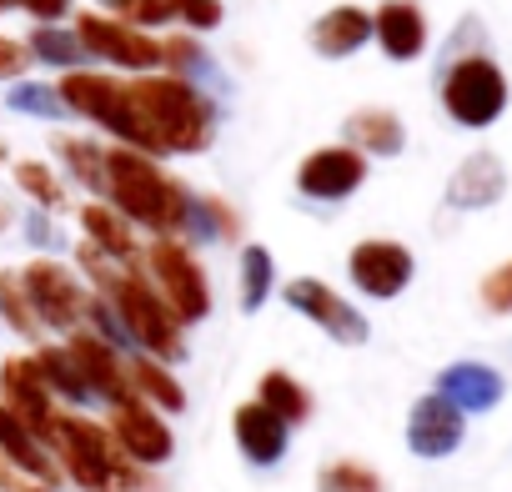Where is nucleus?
<instances>
[{
  "instance_id": "obj_32",
  "label": "nucleus",
  "mask_w": 512,
  "mask_h": 492,
  "mask_svg": "<svg viewBox=\"0 0 512 492\" xmlns=\"http://www.w3.org/2000/svg\"><path fill=\"white\" fill-rule=\"evenodd\" d=\"M31 357H36V372H41V382L51 387V397H66V402H76V407L96 402L91 387L81 382V372H76V362H71L66 347H36Z\"/></svg>"
},
{
  "instance_id": "obj_10",
  "label": "nucleus",
  "mask_w": 512,
  "mask_h": 492,
  "mask_svg": "<svg viewBox=\"0 0 512 492\" xmlns=\"http://www.w3.org/2000/svg\"><path fill=\"white\" fill-rule=\"evenodd\" d=\"M282 302H287L297 317L317 322V327H322L332 342H342V347H362V342L372 337L367 317H362L337 287H327L322 277H292V282L282 287Z\"/></svg>"
},
{
  "instance_id": "obj_25",
  "label": "nucleus",
  "mask_w": 512,
  "mask_h": 492,
  "mask_svg": "<svg viewBox=\"0 0 512 492\" xmlns=\"http://www.w3.org/2000/svg\"><path fill=\"white\" fill-rule=\"evenodd\" d=\"M181 236H191L196 246L236 241V236H241V216H236V206H226L221 196L191 191V196H186V226H181Z\"/></svg>"
},
{
  "instance_id": "obj_1",
  "label": "nucleus",
  "mask_w": 512,
  "mask_h": 492,
  "mask_svg": "<svg viewBox=\"0 0 512 492\" xmlns=\"http://www.w3.org/2000/svg\"><path fill=\"white\" fill-rule=\"evenodd\" d=\"M76 262H81V277L116 307V317L126 322L131 332V347H141L146 357L156 362H181L186 357V327L171 317V307L161 302V292L151 287L146 267H121L111 262L106 252H96L91 241L76 246Z\"/></svg>"
},
{
  "instance_id": "obj_44",
  "label": "nucleus",
  "mask_w": 512,
  "mask_h": 492,
  "mask_svg": "<svg viewBox=\"0 0 512 492\" xmlns=\"http://www.w3.org/2000/svg\"><path fill=\"white\" fill-rule=\"evenodd\" d=\"M0 487L6 492H56L51 482H26V472H16L11 462H0Z\"/></svg>"
},
{
  "instance_id": "obj_33",
  "label": "nucleus",
  "mask_w": 512,
  "mask_h": 492,
  "mask_svg": "<svg viewBox=\"0 0 512 492\" xmlns=\"http://www.w3.org/2000/svg\"><path fill=\"white\" fill-rule=\"evenodd\" d=\"M11 176H16V186L41 206V211H66L71 206V191H66V181L46 166V161H36V156H21V161H11Z\"/></svg>"
},
{
  "instance_id": "obj_12",
  "label": "nucleus",
  "mask_w": 512,
  "mask_h": 492,
  "mask_svg": "<svg viewBox=\"0 0 512 492\" xmlns=\"http://www.w3.org/2000/svg\"><path fill=\"white\" fill-rule=\"evenodd\" d=\"M362 181H367V156L357 146H322V151H307L297 166V196L322 201V206L357 196Z\"/></svg>"
},
{
  "instance_id": "obj_11",
  "label": "nucleus",
  "mask_w": 512,
  "mask_h": 492,
  "mask_svg": "<svg viewBox=\"0 0 512 492\" xmlns=\"http://www.w3.org/2000/svg\"><path fill=\"white\" fill-rule=\"evenodd\" d=\"M412 272H417L412 252H407L402 241H392V236H367V241H357L352 252H347V277L372 302L402 297L412 287Z\"/></svg>"
},
{
  "instance_id": "obj_2",
  "label": "nucleus",
  "mask_w": 512,
  "mask_h": 492,
  "mask_svg": "<svg viewBox=\"0 0 512 492\" xmlns=\"http://www.w3.org/2000/svg\"><path fill=\"white\" fill-rule=\"evenodd\" d=\"M131 101H136V126H141L146 156H201L216 136L211 96L171 71L131 76Z\"/></svg>"
},
{
  "instance_id": "obj_7",
  "label": "nucleus",
  "mask_w": 512,
  "mask_h": 492,
  "mask_svg": "<svg viewBox=\"0 0 512 492\" xmlns=\"http://www.w3.org/2000/svg\"><path fill=\"white\" fill-rule=\"evenodd\" d=\"M61 101L71 106V116H86L91 126H101L106 136H116L121 146L141 151V126H136V101H131V81L121 71H91L76 66L61 81Z\"/></svg>"
},
{
  "instance_id": "obj_21",
  "label": "nucleus",
  "mask_w": 512,
  "mask_h": 492,
  "mask_svg": "<svg viewBox=\"0 0 512 492\" xmlns=\"http://www.w3.org/2000/svg\"><path fill=\"white\" fill-rule=\"evenodd\" d=\"M367 41H372V11H362V6H332V11H322V16L312 21V31H307V46H312L322 61H347V56H357Z\"/></svg>"
},
{
  "instance_id": "obj_31",
  "label": "nucleus",
  "mask_w": 512,
  "mask_h": 492,
  "mask_svg": "<svg viewBox=\"0 0 512 492\" xmlns=\"http://www.w3.org/2000/svg\"><path fill=\"white\" fill-rule=\"evenodd\" d=\"M26 51H31V61H41V66H56V71H76V66H86L91 56H86V46H81V36H76V26H36L31 31V41H26Z\"/></svg>"
},
{
  "instance_id": "obj_26",
  "label": "nucleus",
  "mask_w": 512,
  "mask_h": 492,
  "mask_svg": "<svg viewBox=\"0 0 512 492\" xmlns=\"http://www.w3.org/2000/svg\"><path fill=\"white\" fill-rule=\"evenodd\" d=\"M161 71H171V76H181V81H191V86H211V91H221L226 81H221V71H216V61H211V51L186 31V36H166L161 41Z\"/></svg>"
},
{
  "instance_id": "obj_38",
  "label": "nucleus",
  "mask_w": 512,
  "mask_h": 492,
  "mask_svg": "<svg viewBox=\"0 0 512 492\" xmlns=\"http://www.w3.org/2000/svg\"><path fill=\"white\" fill-rule=\"evenodd\" d=\"M176 11H181V0H131L121 21H131L141 31H161V26L176 21Z\"/></svg>"
},
{
  "instance_id": "obj_39",
  "label": "nucleus",
  "mask_w": 512,
  "mask_h": 492,
  "mask_svg": "<svg viewBox=\"0 0 512 492\" xmlns=\"http://www.w3.org/2000/svg\"><path fill=\"white\" fill-rule=\"evenodd\" d=\"M221 0H181V11H176V21L191 31V36H206V31H216L221 26Z\"/></svg>"
},
{
  "instance_id": "obj_37",
  "label": "nucleus",
  "mask_w": 512,
  "mask_h": 492,
  "mask_svg": "<svg viewBox=\"0 0 512 492\" xmlns=\"http://www.w3.org/2000/svg\"><path fill=\"white\" fill-rule=\"evenodd\" d=\"M86 327H91L101 342H111L116 352H126V347H131V332H126V322L116 317V307H111L101 292H91V297H86Z\"/></svg>"
},
{
  "instance_id": "obj_4",
  "label": "nucleus",
  "mask_w": 512,
  "mask_h": 492,
  "mask_svg": "<svg viewBox=\"0 0 512 492\" xmlns=\"http://www.w3.org/2000/svg\"><path fill=\"white\" fill-rule=\"evenodd\" d=\"M46 447L56 452V462L66 467V477L76 487H86V492H136V487H146L141 467L116 447L111 427H101V422H86L76 412L71 417L56 412V427H51V442Z\"/></svg>"
},
{
  "instance_id": "obj_41",
  "label": "nucleus",
  "mask_w": 512,
  "mask_h": 492,
  "mask_svg": "<svg viewBox=\"0 0 512 492\" xmlns=\"http://www.w3.org/2000/svg\"><path fill=\"white\" fill-rule=\"evenodd\" d=\"M26 241L36 246V252H56V246H61V231H56V211H31L26 216Z\"/></svg>"
},
{
  "instance_id": "obj_3",
  "label": "nucleus",
  "mask_w": 512,
  "mask_h": 492,
  "mask_svg": "<svg viewBox=\"0 0 512 492\" xmlns=\"http://www.w3.org/2000/svg\"><path fill=\"white\" fill-rule=\"evenodd\" d=\"M186 196L191 186L161 166V156H146L136 146H106V201L151 236H181L186 226Z\"/></svg>"
},
{
  "instance_id": "obj_5",
  "label": "nucleus",
  "mask_w": 512,
  "mask_h": 492,
  "mask_svg": "<svg viewBox=\"0 0 512 492\" xmlns=\"http://www.w3.org/2000/svg\"><path fill=\"white\" fill-rule=\"evenodd\" d=\"M141 267H146L151 287L161 292V302L171 307V317H176L181 327L211 317L206 267L196 262V252H191L181 236H151V246H141Z\"/></svg>"
},
{
  "instance_id": "obj_14",
  "label": "nucleus",
  "mask_w": 512,
  "mask_h": 492,
  "mask_svg": "<svg viewBox=\"0 0 512 492\" xmlns=\"http://www.w3.org/2000/svg\"><path fill=\"white\" fill-rule=\"evenodd\" d=\"M111 437H116V447H121L136 467H161V462H171V452H176L171 427H166L161 412H156L151 402H141V397L111 407Z\"/></svg>"
},
{
  "instance_id": "obj_36",
  "label": "nucleus",
  "mask_w": 512,
  "mask_h": 492,
  "mask_svg": "<svg viewBox=\"0 0 512 492\" xmlns=\"http://www.w3.org/2000/svg\"><path fill=\"white\" fill-rule=\"evenodd\" d=\"M317 492H387V487H382V477H377L367 462H352V457H342V462L322 467V477H317Z\"/></svg>"
},
{
  "instance_id": "obj_19",
  "label": "nucleus",
  "mask_w": 512,
  "mask_h": 492,
  "mask_svg": "<svg viewBox=\"0 0 512 492\" xmlns=\"http://www.w3.org/2000/svg\"><path fill=\"white\" fill-rule=\"evenodd\" d=\"M507 191V166L492 156V151H472L452 176H447V191L442 201L452 211H482V206H497Z\"/></svg>"
},
{
  "instance_id": "obj_35",
  "label": "nucleus",
  "mask_w": 512,
  "mask_h": 492,
  "mask_svg": "<svg viewBox=\"0 0 512 492\" xmlns=\"http://www.w3.org/2000/svg\"><path fill=\"white\" fill-rule=\"evenodd\" d=\"M0 322H6L16 337H26V342L41 337V317H36L26 287H21V272H0Z\"/></svg>"
},
{
  "instance_id": "obj_47",
  "label": "nucleus",
  "mask_w": 512,
  "mask_h": 492,
  "mask_svg": "<svg viewBox=\"0 0 512 492\" xmlns=\"http://www.w3.org/2000/svg\"><path fill=\"white\" fill-rule=\"evenodd\" d=\"M0 11H11V0H0Z\"/></svg>"
},
{
  "instance_id": "obj_24",
  "label": "nucleus",
  "mask_w": 512,
  "mask_h": 492,
  "mask_svg": "<svg viewBox=\"0 0 512 492\" xmlns=\"http://www.w3.org/2000/svg\"><path fill=\"white\" fill-rule=\"evenodd\" d=\"M342 136H347V146H357L362 156H402V146H407V126L397 121V111H382V106L352 111V116L342 121Z\"/></svg>"
},
{
  "instance_id": "obj_28",
  "label": "nucleus",
  "mask_w": 512,
  "mask_h": 492,
  "mask_svg": "<svg viewBox=\"0 0 512 492\" xmlns=\"http://www.w3.org/2000/svg\"><path fill=\"white\" fill-rule=\"evenodd\" d=\"M236 277H241V312H262L272 287H277V262L262 241H246L241 246V257H236Z\"/></svg>"
},
{
  "instance_id": "obj_34",
  "label": "nucleus",
  "mask_w": 512,
  "mask_h": 492,
  "mask_svg": "<svg viewBox=\"0 0 512 492\" xmlns=\"http://www.w3.org/2000/svg\"><path fill=\"white\" fill-rule=\"evenodd\" d=\"M6 106L16 111V116H31V121H66L71 116V106L61 101V86H51V81H11V91H6Z\"/></svg>"
},
{
  "instance_id": "obj_17",
  "label": "nucleus",
  "mask_w": 512,
  "mask_h": 492,
  "mask_svg": "<svg viewBox=\"0 0 512 492\" xmlns=\"http://www.w3.org/2000/svg\"><path fill=\"white\" fill-rule=\"evenodd\" d=\"M231 437H236V447H241V457L251 467H277L287 457V447H292V427L262 402H241L236 407Z\"/></svg>"
},
{
  "instance_id": "obj_16",
  "label": "nucleus",
  "mask_w": 512,
  "mask_h": 492,
  "mask_svg": "<svg viewBox=\"0 0 512 492\" xmlns=\"http://www.w3.org/2000/svg\"><path fill=\"white\" fill-rule=\"evenodd\" d=\"M467 412H457L442 392H427V397H417L412 402V412H407V447L417 452V457H452L457 447H462V437H467V422H462Z\"/></svg>"
},
{
  "instance_id": "obj_13",
  "label": "nucleus",
  "mask_w": 512,
  "mask_h": 492,
  "mask_svg": "<svg viewBox=\"0 0 512 492\" xmlns=\"http://www.w3.org/2000/svg\"><path fill=\"white\" fill-rule=\"evenodd\" d=\"M66 352H71V362H76V372H81V382L91 387V397H96V402L121 407V402H131V397H136V387H131V372H126L121 352H116L111 342H101L91 327H76V332L66 337Z\"/></svg>"
},
{
  "instance_id": "obj_46",
  "label": "nucleus",
  "mask_w": 512,
  "mask_h": 492,
  "mask_svg": "<svg viewBox=\"0 0 512 492\" xmlns=\"http://www.w3.org/2000/svg\"><path fill=\"white\" fill-rule=\"evenodd\" d=\"M6 161H11V146H6V141H0V166H6Z\"/></svg>"
},
{
  "instance_id": "obj_20",
  "label": "nucleus",
  "mask_w": 512,
  "mask_h": 492,
  "mask_svg": "<svg viewBox=\"0 0 512 492\" xmlns=\"http://www.w3.org/2000/svg\"><path fill=\"white\" fill-rule=\"evenodd\" d=\"M76 221H81V241H91L96 252H106L111 262H121V267H141V241H136V226L111 206V201H86L81 211H76Z\"/></svg>"
},
{
  "instance_id": "obj_42",
  "label": "nucleus",
  "mask_w": 512,
  "mask_h": 492,
  "mask_svg": "<svg viewBox=\"0 0 512 492\" xmlns=\"http://www.w3.org/2000/svg\"><path fill=\"white\" fill-rule=\"evenodd\" d=\"M11 6L26 11L31 21H41V26H56V21H66L76 11V0H11Z\"/></svg>"
},
{
  "instance_id": "obj_8",
  "label": "nucleus",
  "mask_w": 512,
  "mask_h": 492,
  "mask_svg": "<svg viewBox=\"0 0 512 492\" xmlns=\"http://www.w3.org/2000/svg\"><path fill=\"white\" fill-rule=\"evenodd\" d=\"M76 36H81L91 61H106L116 71H131V76L161 71V36L156 31H141V26L101 16V11H81L76 16Z\"/></svg>"
},
{
  "instance_id": "obj_15",
  "label": "nucleus",
  "mask_w": 512,
  "mask_h": 492,
  "mask_svg": "<svg viewBox=\"0 0 512 492\" xmlns=\"http://www.w3.org/2000/svg\"><path fill=\"white\" fill-rule=\"evenodd\" d=\"M0 402H6L41 442H51V427H56V397L51 387L41 382L36 372V357H11L0 367Z\"/></svg>"
},
{
  "instance_id": "obj_40",
  "label": "nucleus",
  "mask_w": 512,
  "mask_h": 492,
  "mask_svg": "<svg viewBox=\"0 0 512 492\" xmlns=\"http://www.w3.org/2000/svg\"><path fill=\"white\" fill-rule=\"evenodd\" d=\"M482 307H487V312H497V317H507V312H512V262H502L497 272H487V277H482Z\"/></svg>"
},
{
  "instance_id": "obj_29",
  "label": "nucleus",
  "mask_w": 512,
  "mask_h": 492,
  "mask_svg": "<svg viewBox=\"0 0 512 492\" xmlns=\"http://www.w3.org/2000/svg\"><path fill=\"white\" fill-rule=\"evenodd\" d=\"M256 402L272 407L287 427H302V422L312 417V392H307L292 372H282V367L262 372V382H256Z\"/></svg>"
},
{
  "instance_id": "obj_6",
  "label": "nucleus",
  "mask_w": 512,
  "mask_h": 492,
  "mask_svg": "<svg viewBox=\"0 0 512 492\" xmlns=\"http://www.w3.org/2000/svg\"><path fill=\"white\" fill-rule=\"evenodd\" d=\"M442 111L467 126V131H487L502 111H507V76L492 56L472 51V56H452L442 66Z\"/></svg>"
},
{
  "instance_id": "obj_18",
  "label": "nucleus",
  "mask_w": 512,
  "mask_h": 492,
  "mask_svg": "<svg viewBox=\"0 0 512 492\" xmlns=\"http://www.w3.org/2000/svg\"><path fill=\"white\" fill-rule=\"evenodd\" d=\"M372 41L397 66L417 61L427 51V16H422V6H417V0H382V6L372 11Z\"/></svg>"
},
{
  "instance_id": "obj_30",
  "label": "nucleus",
  "mask_w": 512,
  "mask_h": 492,
  "mask_svg": "<svg viewBox=\"0 0 512 492\" xmlns=\"http://www.w3.org/2000/svg\"><path fill=\"white\" fill-rule=\"evenodd\" d=\"M126 372H131L136 397L151 402L156 412H181V407H186V387L166 372V362H156V357H131Z\"/></svg>"
},
{
  "instance_id": "obj_23",
  "label": "nucleus",
  "mask_w": 512,
  "mask_h": 492,
  "mask_svg": "<svg viewBox=\"0 0 512 492\" xmlns=\"http://www.w3.org/2000/svg\"><path fill=\"white\" fill-rule=\"evenodd\" d=\"M0 457H6L16 472H26V477H36V482H51L56 487V457L46 452V442L6 407V402H0Z\"/></svg>"
},
{
  "instance_id": "obj_43",
  "label": "nucleus",
  "mask_w": 512,
  "mask_h": 492,
  "mask_svg": "<svg viewBox=\"0 0 512 492\" xmlns=\"http://www.w3.org/2000/svg\"><path fill=\"white\" fill-rule=\"evenodd\" d=\"M31 66V51L26 41H11V36H0V81H21Z\"/></svg>"
},
{
  "instance_id": "obj_9",
  "label": "nucleus",
  "mask_w": 512,
  "mask_h": 492,
  "mask_svg": "<svg viewBox=\"0 0 512 492\" xmlns=\"http://www.w3.org/2000/svg\"><path fill=\"white\" fill-rule=\"evenodd\" d=\"M21 287H26V297H31L41 327L66 332V337H71L76 327H86V297H91V287H86L71 267H61V262H51V257H36V262L21 267Z\"/></svg>"
},
{
  "instance_id": "obj_22",
  "label": "nucleus",
  "mask_w": 512,
  "mask_h": 492,
  "mask_svg": "<svg viewBox=\"0 0 512 492\" xmlns=\"http://www.w3.org/2000/svg\"><path fill=\"white\" fill-rule=\"evenodd\" d=\"M437 392L457 407V412H492L507 392L502 372L487 367V362H452L437 372Z\"/></svg>"
},
{
  "instance_id": "obj_45",
  "label": "nucleus",
  "mask_w": 512,
  "mask_h": 492,
  "mask_svg": "<svg viewBox=\"0 0 512 492\" xmlns=\"http://www.w3.org/2000/svg\"><path fill=\"white\" fill-rule=\"evenodd\" d=\"M11 221H16V211H11V201L0 196V231H11Z\"/></svg>"
},
{
  "instance_id": "obj_27",
  "label": "nucleus",
  "mask_w": 512,
  "mask_h": 492,
  "mask_svg": "<svg viewBox=\"0 0 512 492\" xmlns=\"http://www.w3.org/2000/svg\"><path fill=\"white\" fill-rule=\"evenodd\" d=\"M51 151H56V161L66 166V176L81 191H91L96 201H106V146H96L86 136H56Z\"/></svg>"
}]
</instances>
